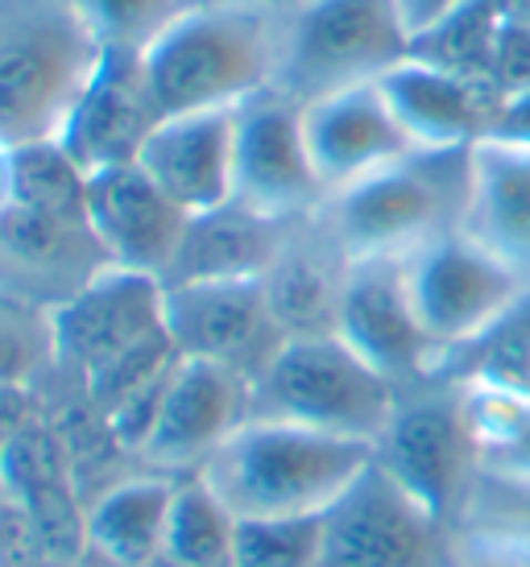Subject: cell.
Here are the masks:
<instances>
[{"label":"cell","instance_id":"6da1fadb","mask_svg":"<svg viewBox=\"0 0 530 567\" xmlns=\"http://www.w3.org/2000/svg\"><path fill=\"white\" fill-rule=\"evenodd\" d=\"M286 9L269 0H200L141 47L162 116L241 109L278 87Z\"/></svg>","mask_w":530,"mask_h":567},{"label":"cell","instance_id":"7a4b0ae2","mask_svg":"<svg viewBox=\"0 0 530 567\" xmlns=\"http://www.w3.org/2000/svg\"><path fill=\"white\" fill-rule=\"evenodd\" d=\"M104 50L79 0H0V142H59Z\"/></svg>","mask_w":530,"mask_h":567},{"label":"cell","instance_id":"3957f363","mask_svg":"<svg viewBox=\"0 0 530 567\" xmlns=\"http://www.w3.org/2000/svg\"><path fill=\"white\" fill-rule=\"evenodd\" d=\"M374 456V443L253 414L200 476L236 518H307L328 514Z\"/></svg>","mask_w":530,"mask_h":567},{"label":"cell","instance_id":"277c9868","mask_svg":"<svg viewBox=\"0 0 530 567\" xmlns=\"http://www.w3.org/2000/svg\"><path fill=\"white\" fill-rule=\"evenodd\" d=\"M50 323L59 364H71L88 381V394L104 414L157 369L179 361L166 331V282L141 269H95L50 307Z\"/></svg>","mask_w":530,"mask_h":567},{"label":"cell","instance_id":"5b68a950","mask_svg":"<svg viewBox=\"0 0 530 567\" xmlns=\"http://www.w3.org/2000/svg\"><path fill=\"white\" fill-rule=\"evenodd\" d=\"M468 154L472 150H415L386 171L328 195L315 224L348 261L410 257L427 240L465 228Z\"/></svg>","mask_w":530,"mask_h":567},{"label":"cell","instance_id":"8992f818","mask_svg":"<svg viewBox=\"0 0 530 567\" xmlns=\"http://www.w3.org/2000/svg\"><path fill=\"white\" fill-rule=\"evenodd\" d=\"M398 398L402 390L336 331L282 340L269 364L253 378L257 419L315 426L374 447L390 426Z\"/></svg>","mask_w":530,"mask_h":567},{"label":"cell","instance_id":"52a82bcc","mask_svg":"<svg viewBox=\"0 0 530 567\" xmlns=\"http://www.w3.org/2000/svg\"><path fill=\"white\" fill-rule=\"evenodd\" d=\"M410 54L394 0H303L286 13L278 87L298 104L381 80Z\"/></svg>","mask_w":530,"mask_h":567},{"label":"cell","instance_id":"ba28073f","mask_svg":"<svg viewBox=\"0 0 530 567\" xmlns=\"http://www.w3.org/2000/svg\"><path fill=\"white\" fill-rule=\"evenodd\" d=\"M377 464L439 522L452 526L456 509L485 468L460 385L444 378L406 385L386 435L377 440Z\"/></svg>","mask_w":530,"mask_h":567},{"label":"cell","instance_id":"9c48e42d","mask_svg":"<svg viewBox=\"0 0 530 567\" xmlns=\"http://www.w3.org/2000/svg\"><path fill=\"white\" fill-rule=\"evenodd\" d=\"M315 567H456L452 530L374 456L324 514V547Z\"/></svg>","mask_w":530,"mask_h":567},{"label":"cell","instance_id":"30bf717a","mask_svg":"<svg viewBox=\"0 0 530 567\" xmlns=\"http://www.w3.org/2000/svg\"><path fill=\"white\" fill-rule=\"evenodd\" d=\"M406 282L439 361L489 331L530 286L465 228L427 240L406 257ZM439 369V364H436Z\"/></svg>","mask_w":530,"mask_h":567},{"label":"cell","instance_id":"8fae6325","mask_svg":"<svg viewBox=\"0 0 530 567\" xmlns=\"http://www.w3.org/2000/svg\"><path fill=\"white\" fill-rule=\"evenodd\" d=\"M233 199L282 224L312 220L328 204L303 133V104L282 87H269L236 109Z\"/></svg>","mask_w":530,"mask_h":567},{"label":"cell","instance_id":"7c38bea8","mask_svg":"<svg viewBox=\"0 0 530 567\" xmlns=\"http://www.w3.org/2000/svg\"><path fill=\"white\" fill-rule=\"evenodd\" d=\"M336 336L357 348L374 369H381L398 390L436 378L439 352L415 311V299H410L406 257L348 261L340 286V311H336Z\"/></svg>","mask_w":530,"mask_h":567},{"label":"cell","instance_id":"4fadbf2b","mask_svg":"<svg viewBox=\"0 0 530 567\" xmlns=\"http://www.w3.org/2000/svg\"><path fill=\"white\" fill-rule=\"evenodd\" d=\"M166 331L179 357L212 361L257 378L286 331L265 302L262 278H212L166 286Z\"/></svg>","mask_w":530,"mask_h":567},{"label":"cell","instance_id":"5bb4252c","mask_svg":"<svg viewBox=\"0 0 530 567\" xmlns=\"http://www.w3.org/2000/svg\"><path fill=\"white\" fill-rule=\"evenodd\" d=\"M253 419V381L236 369L179 357L166 402L141 447L154 473L191 476Z\"/></svg>","mask_w":530,"mask_h":567},{"label":"cell","instance_id":"9a60e30c","mask_svg":"<svg viewBox=\"0 0 530 567\" xmlns=\"http://www.w3.org/2000/svg\"><path fill=\"white\" fill-rule=\"evenodd\" d=\"M191 216L137 162L88 174V228L109 266L141 269L166 282Z\"/></svg>","mask_w":530,"mask_h":567},{"label":"cell","instance_id":"2e32d148","mask_svg":"<svg viewBox=\"0 0 530 567\" xmlns=\"http://www.w3.org/2000/svg\"><path fill=\"white\" fill-rule=\"evenodd\" d=\"M303 133H307L315 174H319L328 195L386 171L394 162H402L406 154H415V145L406 137V128L398 125L394 109L386 104L377 80L307 100L303 104Z\"/></svg>","mask_w":530,"mask_h":567},{"label":"cell","instance_id":"e0dca14e","mask_svg":"<svg viewBox=\"0 0 530 567\" xmlns=\"http://www.w3.org/2000/svg\"><path fill=\"white\" fill-rule=\"evenodd\" d=\"M162 125L157 95L145 80L141 50L109 47L83 100L75 104L59 142L88 174L129 166L141 158V145Z\"/></svg>","mask_w":530,"mask_h":567},{"label":"cell","instance_id":"ac0fdd59","mask_svg":"<svg viewBox=\"0 0 530 567\" xmlns=\"http://www.w3.org/2000/svg\"><path fill=\"white\" fill-rule=\"evenodd\" d=\"M137 166L187 216L233 204L236 187V109H200L162 116L141 145Z\"/></svg>","mask_w":530,"mask_h":567},{"label":"cell","instance_id":"d6986e66","mask_svg":"<svg viewBox=\"0 0 530 567\" xmlns=\"http://www.w3.org/2000/svg\"><path fill=\"white\" fill-rule=\"evenodd\" d=\"M377 87L415 150H472L489 137L501 104V95L489 83L452 75L410 54L390 66Z\"/></svg>","mask_w":530,"mask_h":567},{"label":"cell","instance_id":"ffe728a7","mask_svg":"<svg viewBox=\"0 0 530 567\" xmlns=\"http://www.w3.org/2000/svg\"><path fill=\"white\" fill-rule=\"evenodd\" d=\"M104 266L109 257L95 245L88 224L26 204H9L0 212V274L9 278V290H21L30 299L54 290V302H63Z\"/></svg>","mask_w":530,"mask_h":567},{"label":"cell","instance_id":"44dd1931","mask_svg":"<svg viewBox=\"0 0 530 567\" xmlns=\"http://www.w3.org/2000/svg\"><path fill=\"white\" fill-rule=\"evenodd\" d=\"M465 233L530 286V150L489 137L472 145Z\"/></svg>","mask_w":530,"mask_h":567},{"label":"cell","instance_id":"7402d4cb","mask_svg":"<svg viewBox=\"0 0 530 567\" xmlns=\"http://www.w3.org/2000/svg\"><path fill=\"white\" fill-rule=\"evenodd\" d=\"M344 269H348V257L332 245L315 216L291 228L274 266L262 274L265 302L278 319V328L286 331V340L336 331Z\"/></svg>","mask_w":530,"mask_h":567},{"label":"cell","instance_id":"603a6c76","mask_svg":"<svg viewBox=\"0 0 530 567\" xmlns=\"http://www.w3.org/2000/svg\"><path fill=\"white\" fill-rule=\"evenodd\" d=\"M295 224L257 216L249 207L233 204L191 216L187 237L179 245L166 286L171 282H212V278H262L274 266Z\"/></svg>","mask_w":530,"mask_h":567},{"label":"cell","instance_id":"cb8c5ba5","mask_svg":"<svg viewBox=\"0 0 530 567\" xmlns=\"http://www.w3.org/2000/svg\"><path fill=\"white\" fill-rule=\"evenodd\" d=\"M448 530L456 567H530V476L481 468Z\"/></svg>","mask_w":530,"mask_h":567},{"label":"cell","instance_id":"d4e9b609","mask_svg":"<svg viewBox=\"0 0 530 567\" xmlns=\"http://www.w3.org/2000/svg\"><path fill=\"white\" fill-rule=\"evenodd\" d=\"M174 488H179V476L154 473V468L104 488L83 526L88 547L109 567H154L166 543Z\"/></svg>","mask_w":530,"mask_h":567},{"label":"cell","instance_id":"484cf974","mask_svg":"<svg viewBox=\"0 0 530 567\" xmlns=\"http://www.w3.org/2000/svg\"><path fill=\"white\" fill-rule=\"evenodd\" d=\"M436 378L456 385H485L530 402V290L472 344L444 357Z\"/></svg>","mask_w":530,"mask_h":567},{"label":"cell","instance_id":"4316f807","mask_svg":"<svg viewBox=\"0 0 530 567\" xmlns=\"http://www.w3.org/2000/svg\"><path fill=\"white\" fill-rule=\"evenodd\" d=\"M236 514L200 473L179 476L157 567H233Z\"/></svg>","mask_w":530,"mask_h":567},{"label":"cell","instance_id":"83f0119b","mask_svg":"<svg viewBox=\"0 0 530 567\" xmlns=\"http://www.w3.org/2000/svg\"><path fill=\"white\" fill-rule=\"evenodd\" d=\"M13 204L38 207L63 220L88 224V171L63 142H33L13 150Z\"/></svg>","mask_w":530,"mask_h":567},{"label":"cell","instance_id":"f1b7e54d","mask_svg":"<svg viewBox=\"0 0 530 567\" xmlns=\"http://www.w3.org/2000/svg\"><path fill=\"white\" fill-rule=\"evenodd\" d=\"M498 13L489 0H472L460 13L444 17L427 33L410 38V59H422L431 66H444L452 75L489 83V63H493V42H498Z\"/></svg>","mask_w":530,"mask_h":567},{"label":"cell","instance_id":"f546056e","mask_svg":"<svg viewBox=\"0 0 530 567\" xmlns=\"http://www.w3.org/2000/svg\"><path fill=\"white\" fill-rule=\"evenodd\" d=\"M59 361L50 302H33L21 290L0 286V385L30 390L42 369Z\"/></svg>","mask_w":530,"mask_h":567},{"label":"cell","instance_id":"4dcf8cb0","mask_svg":"<svg viewBox=\"0 0 530 567\" xmlns=\"http://www.w3.org/2000/svg\"><path fill=\"white\" fill-rule=\"evenodd\" d=\"M324 514L307 518H236L233 567H315Z\"/></svg>","mask_w":530,"mask_h":567},{"label":"cell","instance_id":"1f68e13d","mask_svg":"<svg viewBox=\"0 0 530 567\" xmlns=\"http://www.w3.org/2000/svg\"><path fill=\"white\" fill-rule=\"evenodd\" d=\"M95 30L104 33L109 47H133L141 50L150 38L171 25L179 13H187L200 0H79Z\"/></svg>","mask_w":530,"mask_h":567},{"label":"cell","instance_id":"d6a6232c","mask_svg":"<svg viewBox=\"0 0 530 567\" xmlns=\"http://www.w3.org/2000/svg\"><path fill=\"white\" fill-rule=\"evenodd\" d=\"M489 87L506 100L530 87V25L501 21L498 42H493V63H489Z\"/></svg>","mask_w":530,"mask_h":567},{"label":"cell","instance_id":"836d02e7","mask_svg":"<svg viewBox=\"0 0 530 567\" xmlns=\"http://www.w3.org/2000/svg\"><path fill=\"white\" fill-rule=\"evenodd\" d=\"M489 142L530 150V87L501 100L498 116H493V125H489Z\"/></svg>","mask_w":530,"mask_h":567},{"label":"cell","instance_id":"e575fe53","mask_svg":"<svg viewBox=\"0 0 530 567\" xmlns=\"http://www.w3.org/2000/svg\"><path fill=\"white\" fill-rule=\"evenodd\" d=\"M465 4H472V0H394V9H398V17H402V25L410 38L427 33L431 25H439L444 17L460 13Z\"/></svg>","mask_w":530,"mask_h":567},{"label":"cell","instance_id":"d590c367","mask_svg":"<svg viewBox=\"0 0 530 567\" xmlns=\"http://www.w3.org/2000/svg\"><path fill=\"white\" fill-rule=\"evenodd\" d=\"M485 468H498V473H510V476H530V410L527 419H522V426L514 431V440L485 460Z\"/></svg>","mask_w":530,"mask_h":567},{"label":"cell","instance_id":"8d00e7d4","mask_svg":"<svg viewBox=\"0 0 530 567\" xmlns=\"http://www.w3.org/2000/svg\"><path fill=\"white\" fill-rule=\"evenodd\" d=\"M13 204V150L0 142V212Z\"/></svg>","mask_w":530,"mask_h":567},{"label":"cell","instance_id":"74e56055","mask_svg":"<svg viewBox=\"0 0 530 567\" xmlns=\"http://www.w3.org/2000/svg\"><path fill=\"white\" fill-rule=\"evenodd\" d=\"M498 21H518V25H530V0H489Z\"/></svg>","mask_w":530,"mask_h":567}]
</instances>
